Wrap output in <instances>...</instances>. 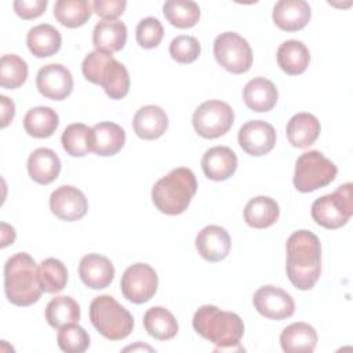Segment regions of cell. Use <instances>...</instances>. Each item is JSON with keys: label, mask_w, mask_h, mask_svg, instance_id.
<instances>
[{"label": "cell", "mask_w": 353, "mask_h": 353, "mask_svg": "<svg viewBox=\"0 0 353 353\" xmlns=\"http://www.w3.org/2000/svg\"><path fill=\"white\" fill-rule=\"evenodd\" d=\"M4 291L7 299L17 306L36 303L43 290L37 277V265L26 252H17L4 265Z\"/></svg>", "instance_id": "3957f363"}, {"label": "cell", "mask_w": 353, "mask_h": 353, "mask_svg": "<svg viewBox=\"0 0 353 353\" xmlns=\"http://www.w3.org/2000/svg\"><path fill=\"white\" fill-rule=\"evenodd\" d=\"M194 331L204 339L218 346V350L232 349L240 345L244 334V323L239 314L225 312L214 305L200 306L192 320Z\"/></svg>", "instance_id": "7a4b0ae2"}, {"label": "cell", "mask_w": 353, "mask_h": 353, "mask_svg": "<svg viewBox=\"0 0 353 353\" xmlns=\"http://www.w3.org/2000/svg\"><path fill=\"white\" fill-rule=\"evenodd\" d=\"M90 320L94 328L109 341H121L134 328L131 313L110 295H99L92 299Z\"/></svg>", "instance_id": "8992f818"}, {"label": "cell", "mask_w": 353, "mask_h": 353, "mask_svg": "<svg viewBox=\"0 0 353 353\" xmlns=\"http://www.w3.org/2000/svg\"><path fill=\"white\" fill-rule=\"evenodd\" d=\"M159 279L154 269L148 263H134L121 276V292L132 303H145L157 291Z\"/></svg>", "instance_id": "8fae6325"}, {"label": "cell", "mask_w": 353, "mask_h": 353, "mask_svg": "<svg viewBox=\"0 0 353 353\" xmlns=\"http://www.w3.org/2000/svg\"><path fill=\"white\" fill-rule=\"evenodd\" d=\"M237 141L240 148L250 156H265L276 143V131L272 124L263 120H250L239 130Z\"/></svg>", "instance_id": "4fadbf2b"}, {"label": "cell", "mask_w": 353, "mask_h": 353, "mask_svg": "<svg viewBox=\"0 0 353 353\" xmlns=\"http://www.w3.org/2000/svg\"><path fill=\"white\" fill-rule=\"evenodd\" d=\"M63 150L73 157H83L92 152V127L83 123L69 124L61 137Z\"/></svg>", "instance_id": "1f68e13d"}, {"label": "cell", "mask_w": 353, "mask_h": 353, "mask_svg": "<svg viewBox=\"0 0 353 353\" xmlns=\"http://www.w3.org/2000/svg\"><path fill=\"white\" fill-rule=\"evenodd\" d=\"M353 215V185L346 182L334 193L316 199L312 204L313 221L325 229H338Z\"/></svg>", "instance_id": "52a82bcc"}, {"label": "cell", "mask_w": 353, "mask_h": 353, "mask_svg": "<svg viewBox=\"0 0 353 353\" xmlns=\"http://www.w3.org/2000/svg\"><path fill=\"white\" fill-rule=\"evenodd\" d=\"M10 229V225L1 222V247H7L8 244H12L15 240V230L12 229L10 233H7Z\"/></svg>", "instance_id": "ee69618b"}, {"label": "cell", "mask_w": 353, "mask_h": 353, "mask_svg": "<svg viewBox=\"0 0 353 353\" xmlns=\"http://www.w3.org/2000/svg\"><path fill=\"white\" fill-rule=\"evenodd\" d=\"M127 41V26L124 22L101 21L95 25L92 32V44L95 50L113 54L120 51Z\"/></svg>", "instance_id": "484cf974"}, {"label": "cell", "mask_w": 353, "mask_h": 353, "mask_svg": "<svg viewBox=\"0 0 353 353\" xmlns=\"http://www.w3.org/2000/svg\"><path fill=\"white\" fill-rule=\"evenodd\" d=\"M214 55L216 62L233 74L250 70L252 65V51L248 41L236 32H223L214 41Z\"/></svg>", "instance_id": "30bf717a"}, {"label": "cell", "mask_w": 353, "mask_h": 353, "mask_svg": "<svg viewBox=\"0 0 353 353\" xmlns=\"http://www.w3.org/2000/svg\"><path fill=\"white\" fill-rule=\"evenodd\" d=\"M81 281L92 290H102L110 285L114 277V266L109 258L99 254H88L79 263Z\"/></svg>", "instance_id": "e0dca14e"}, {"label": "cell", "mask_w": 353, "mask_h": 353, "mask_svg": "<svg viewBox=\"0 0 353 353\" xmlns=\"http://www.w3.org/2000/svg\"><path fill=\"white\" fill-rule=\"evenodd\" d=\"M163 12L167 21L179 29L194 26L200 18V7L190 0H168L163 6Z\"/></svg>", "instance_id": "e575fe53"}, {"label": "cell", "mask_w": 353, "mask_h": 353, "mask_svg": "<svg viewBox=\"0 0 353 353\" xmlns=\"http://www.w3.org/2000/svg\"><path fill=\"white\" fill-rule=\"evenodd\" d=\"M201 168L208 179L225 181L234 174L237 168V156L228 146H214L204 153Z\"/></svg>", "instance_id": "d6986e66"}, {"label": "cell", "mask_w": 353, "mask_h": 353, "mask_svg": "<svg viewBox=\"0 0 353 353\" xmlns=\"http://www.w3.org/2000/svg\"><path fill=\"white\" fill-rule=\"evenodd\" d=\"M29 51L37 58H47L57 54L62 44V37L58 29L50 23H40L29 29L26 34Z\"/></svg>", "instance_id": "4316f807"}, {"label": "cell", "mask_w": 353, "mask_h": 353, "mask_svg": "<svg viewBox=\"0 0 353 353\" xmlns=\"http://www.w3.org/2000/svg\"><path fill=\"white\" fill-rule=\"evenodd\" d=\"M320 121L312 113H296L287 123V139L294 148L305 149L316 142L320 135Z\"/></svg>", "instance_id": "603a6c76"}, {"label": "cell", "mask_w": 353, "mask_h": 353, "mask_svg": "<svg viewBox=\"0 0 353 353\" xmlns=\"http://www.w3.org/2000/svg\"><path fill=\"white\" fill-rule=\"evenodd\" d=\"M0 102H1V127H7L10 124V121L14 119L15 114V105L14 102L7 98L6 95L0 97Z\"/></svg>", "instance_id": "7bdbcfd3"}, {"label": "cell", "mask_w": 353, "mask_h": 353, "mask_svg": "<svg viewBox=\"0 0 353 353\" xmlns=\"http://www.w3.org/2000/svg\"><path fill=\"white\" fill-rule=\"evenodd\" d=\"M312 11L305 0H280L273 7V22L281 30L296 32L310 21Z\"/></svg>", "instance_id": "ac0fdd59"}, {"label": "cell", "mask_w": 353, "mask_h": 353, "mask_svg": "<svg viewBox=\"0 0 353 353\" xmlns=\"http://www.w3.org/2000/svg\"><path fill=\"white\" fill-rule=\"evenodd\" d=\"M125 6V0H95L92 10L97 15L103 18V21H116L124 12Z\"/></svg>", "instance_id": "60d3db41"}, {"label": "cell", "mask_w": 353, "mask_h": 353, "mask_svg": "<svg viewBox=\"0 0 353 353\" xmlns=\"http://www.w3.org/2000/svg\"><path fill=\"white\" fill-rule=\"evenodd\" d=\"M234 121V112L229 103L210 99L199 105L193 113L194 131L207 139H214L226 134Z\"/></svg>", "instance_id": "9c48e42d"}, {"label": "cell", "mask_w": 353, "mask_h": 353, "mask_svg": "<svg viewBox=\"0 0 353 353\" xmlns=\"http://www.w3.org/2000/svg\"><path fill=\"white\" fill-rule=\"evenodd\" d=\"M336 165L319 150L302 153L295 161L294 186L298 192L309 193L331 183L336 176Z\"/></svg>", "instance_id": "ba28073f"}, {"label": "cell", "mask_w": 353, "mask_h": 353, "mask_svg": "<svg viewBox=\"0 0 353 353\" xmlns=\"http://www.w3.org/2000/svg\"><path fill=\"white\" fill-rule=\"evenodd\" d=\"M57 342L59 349L66 353H83L90 346V335L81 325L73 323L59 328Z\"/></svg>", "instance_id": "74e56055"}, {"label": "cell", "mask_w": 353, "mask_h": 353, "mask_svg": "<svg viewBox=\"0 0 353 353\" xmlns=\"http://www.w3.org/2000/svg\"><path fill=\"white\" fill-rule=\"evenodd\" d=\"M28 172L34 182L48 185L58 178L61 172V160L54 150L39 148L29 154Z\"/></svg>", "instance_id": "7402d4cb"}, {"label": "cell", "mask_w": 353, "mask_h": 353, "mask_svg": "<svg viewBox=\"0 0 353 353\" xmlns=\"http://www.w3.org/2000/svg\"><path fill=\"white\" fill-rule=\"evenodd\" d=\"M46 320L52 328L79 323L80 306L70 296H55L46 306Z\"/></svg>", "instance_id": "836d02e7"}, {"label": "cell", "mask_w": 353, "mask_h": 353, "mask_svg": "<svg viewBox=\"0 0 353 353\" xmlns=\"http://www.w3.org/2000/svg\"><path fill=\"white\" fill-rule=\"evenodd\" d=\"M197 190L196 175L190 168L178 167L159 179L152 189V201L167 215L182 214Z\"/></svg>", "instance_id": "277c9868"}, {"label": "cell", "mask_w": 353, "mask_h": 353, "mask_svg": "<svg viewBox=\"0 0 353 353\" xmlns=\"http://www.w3.org/2000/svg\"><path fill=\"white\" fill-rule=\"evenodd\" d=\"M201 52L200 43L196 37L188 34H179L170 43V55L179 63L194 62Z\"/></svg>", "instance_id": "f35d334b"}, {"label": "cell", "mask_w": 353, "mask_h": 353, "mask_svg": "<svg viewBox=\"0 0 353 353\" xmlns=\"http://www.w3.org/2000/svg\"><path fill=\"white\" fill-rule=\"evenodd\" d=\"M287 276L294 287L306 291L314 287L321 274V245L309 230L294 232L287 240Z\"/></svg>", "instance_id": "6da1fadb"}, {"label": "cell", "mask_w": 353, "mask_h": 353, "mask_svg": "<svg viewBox=\"0 0 353 353\" xmlns=\"http://www.w3.org/2000/svg\"><path fill=\"white\" fill-rule=\"evenodd\" d=\"M59 117L48 106H36L28 110L23 117L25 131L34 138H48L58 128Z\"/></svg>", "instance_id": "4dcf8cb0"}, {"label": "cell", "mask_w": 353, "mask_h": 353, "mask_svg": "<svg viewBox=\"0 0 353 353\" xmlns=\"http://www.w3.org/2000/svg\"><path fill=\"white\" fill-rule=\"evenodd\" d=\"M84 77L103 88L112 99H121L130 90V74L127 68L103 51H91L81 63Z\"/></svg>", "instance_id": "5b68a950"}, {"label": "cell", "mask_w": 353, "mask_h": 353, "mask_svg": "<svg viewBox=\"0 0 353 353\" xmlns=\"http://www.w3.org/2000/svg\"><path fill=\"white\" fill-rule=\"evenodd\" d=\"M164 36L161 22L154 17H146L137 25V43L142 48H154Z\"/></svg>", "instance_id": "ab89813d"}, {"label": "cell", "mask_w": 353, "mask_h": 353, "mask_svg": "<svg viewBox=\"0 0 353 353\" xmlns=\"http://www.w3.org/2000/svg\"><path fill=\"white\" fill-rule=\"evenodd\" d=\"M279 99L276 85L265 77H254L243 88V101L254 112L272 110Z\"/></svg>", "instance_id": "44dd1931"}, {"label": "cell", "mask_w": 353, "mask_h": 353, "mask_svg": "<svg viewBox=\"0 0 353 353\" xmlns=\"http://www.w3.org/2000/svg\"><path fill=\"white\" fill-rule=\"evenodd\" d=\"M280 208L276 200L268 196H256L244 207V221L255 229H266L276 223Z\"/></svg>", "instance_id": "f1b7e54d"}, {"label": "cell", "mask_w": 353, "mask_h": 353, "mask_svg": "<svg viewBox=\"0 0 353 353\" xmlns=\"http://www.w3.org/2000/svg\"><path fill=\"white\" fill-rule=\"evenodd\" d=\"M92 14V4L87 0H58L54 6L55 19L66 28L83 26Z\"/></svg>", "instance_id": "d6a6232c"}, {"label": "cell", "mask_w": 353, "mask_h": 353, "mask_svg": "<svg viewBox=\"0 0 353 353\" xmlns=\"http://www.w3.org/2000/svg\"><path fill=\"white\" fill-rule=\"evenodd\" d=\"M47 4V0H15L12 6L15 14L22 19H34L46 11Z\"/></svg>", "instance_id": "b9f144b4"}, {"label": "cell", "mask_w": 353, "mask_h": 353, "mask_svg": "<svg viewBox=\"0 0 353 353\" xmlns=\"http://www.w3.org/2000/svg\"><path fill=\"white\" fill-rule=\"evenodd\" d=\"M50 208L61 221L73 222L87 214L88 201L80 189L72 185H62L51 193Z\"/></svg>", "instance_id": "9a60e30c"}, {"label": "cell", "mask_w": 353, "mask_h": 353, "mask_svg": "<svg viewBox=\"0 0 353 353\" xmlns=\"http://www.w3.org/2000/svg\"><path fill=\"white\" fill-rule=\"evenodd\" d=\"M132 127L139 138L146 141L157 139L165 132L168 127V117L160 106L146 105L137 110Z\"/></svg>", "instance_id": "ffe728a7"}, {"label": "cell", "mask_w": 353, "mask_h": 353, "mask_svg": "<svg viewBox=\"0 0 353 353\" xmlns=\"http://www.w3.org/2000/svg\"><path fill=\"white\" fill-rule=\"evenodd\" d=\"M252 303L259 314L270 320H284L291 317L295 312L292 296L274 285L258 288L252 296Z\"/></svg>", "instance_id": "7c38bea8"}, {"label": "cell", "mask_w": 353, "mask_h": 353, "mask_svg": "<svg viewBox=\"0 0 353 353\" xmlns=\"http://www.w3.org/2000/svg\"><path fill=\"white\" fill-rule=\"evenodd\" d=\"M39 92L52 101H62L72 94L73 76L61 63H48L39 69L36 76Z\"/></svg>", "instance_id": "5bb4252c"}, {"label": "cell", "mask_w": 353, "mask_h": 353, "mask_svg": "<svg viewBox=\"0 0 353 353\" xmlns=\"http://www.w3.org/2000/svg\"><path fill=\"white\" fill-rule=\"evenodd\" d=\"M276 59L283 72L291 76H296L307 69L310 62V52L302 41L287 40L277 48Z\"/></svg>", "instance_id": "83f0119b"}, {"label": "cell", "mask_w": 353, "mask_h": 353, "mask_svg": "<svg viewBox=\"0 0 353 353\" xmlns=\"http://www.w3.org/2000/svg\"><path fill=\"white\" fill-rule=\"evenodd\" d=\"M28 77V63L15 54H6L0 59V85L7 90L21 87Z\"/></svg>", "instance_id": "8d00e7d4"}, {"label": "cell", "mask_w": 353, "mask_h": 353, "mask_svg": "<svg viewBox=\"0 0 353 353\" xmlns=\"http://www.w3.org/2000/svg\"><path fill=\"white\" fill-rule=\"evenodd\" d=\"M280 343L287 353H312L317 345V332L307 323H292L281 331Z\"/></svg>", "instance_id": "d4e9b609"}, {"label": "cell", "mask_w": 353, "mask_h": 353, "mask_svg": "<svg viewBox=\"0 0 353 353\" xmlns=\"http://www.w3.org/2000/svg\"><path fill=\"white\" fill-rule=\"evenodd\" d=\"M37 277L43 292L55 294L68 283L66 266L57 258H47L37 266Z\"/></svg>", "instance_id": "d590c367"}, {"label": "cell", "mask_w": 353, "mask_h": 353, "mask_svg": "<svg viewBox=\"0 0 353 353\" xmlns=\"http://www.w3.org/2000/svg\"><path fill=\"white\" fill-rule=\"evenodd\" d=\"M146 332L159 341L172 339L178 334V323L174 314L163 306H153L143 316Z\"/></svg>", "instance_id": "f546056e"}, {"label": "cell", "mask_w": 353, "mask_h": 353, "mask_svg": "<svg viewBox=\"0 0 353 353\" xmlns=\"http://www.w3.org/2000/svg\"><path fill=\"white\" fill-rule=\"evenodd\" d=\"M230 236L226 229L208 225L196 236V248L201 258L208 262H219L225 259L230 251Z\"/></svg>", "instance_id": "2e32d148"}, {"label": "cell", "mask_w": 353, "mask_h": 353, "mask_svg": "<svg viewBox=\"0 0 353 353\" xmlns=\"http://www.w3.org/2000/svg\"><path fill=\"white\" fill-rule=\"evenodd\" d=\"M125 143V131L116 123L101 121L92 127V152L98 156H113Z\"/></svg>", "instance_id": "cb8c5ba5"}]
</instances>
